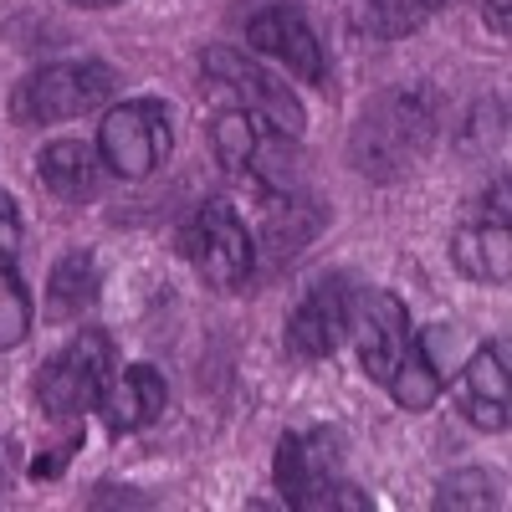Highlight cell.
I'll list each match as a JSON object with an SVG mask.
<instances>
[{
  "instance_id": "1",
  "label": "cell",
  "mask_w": 512,
  "mask_h": 512,
  "mask_svg": "<svg viewBox=\"0 0 512 512\" xmlns=\"http://www.w3.org/2000/svg\"><path fill=\"white\" fill-rule=\"evenodd\" d=\"M441 134V93L425 82L379 93L349 134V164L364 180H400L431 154Z\"/></svg>"
},
{
  "instance_id": "2",
  "label": "cell",
  "mask_w": 512,
  "mask_h": 512,
  "mask_svg": "<svg viewBox=\"0 0 512 512\" xmlns=\"http://www.w3.org/2000/svg\"><path fill=\"white\" fill-rule=\"evenodd\" d=\"M272 477L282 487V502L297 512H364V507H374L369 492H359L344 477V441L333 431H287L277 441Z\"/></svg>"
},
{
  "instance_id": "3",
  "label": "cell",
  "mask_w": 512,
  "mask_h": 512,
  "mask_svg": "<svg viewBox=\"0 0 512 512\" xmlns=\"http://www.w3.org/2000/svg\"><path fill=\"white\" fill-rule=\"evenodd\" d=\"M113 384V344L108 333L98 328H82L77 338H67V344L47 359V369H41L36 379V400L47 415L57 420H72V415H88L103 405Z\"/></svg>"
},
{
  "instance_id": "4",
  "label": "cell",
  "mask_w": 512,
  "mask_h": 512,
  "mask_svg": "<svg viewBox=\"0 0 512 512\" xmlns=\"http://www.w3.org/2000/svg\"><path fill=\"white\" fill-rule=\"evenodd\" d=\"M118 93V77L108 62H52L16 82L11 118L16 123H62L77 113H93Z\"/></svg>"
},
{
  "instance_id": "5",
  "label": "cell",
  "mask_w": 512,
  "mask_h": 512,
  "mask_svg": "<svg viewBox=\"0 0 512 512\" xmlns=\"http://www.w3.org/2000/svg\"><path fill=\"white\" fill-rule=\"evenodd\" d=\"M169 113L159 98H128L103 113L98 123V154L118 180H149L169 159Z\"/></svg>"
},
{
  "instance_id": "6",
  "label": "cell",
  "mask_w": 512,
  "mask_h": 512,
  "mask_svg": "<svg viewBox=\"0 0 512 512\" xmlns=\"http://www.w3.org/2000/svg\"><path fill=\"white\" fill-rule=\"evenodd\" d=\"M180 251L210 287H241L256 267V241L226 200H205L180 226Z\"/></svg>"
},
{
  "instance_id": "7",
  "label": "cell",
  "mask_w": 512,
  "mask_h": 512,
  "mask_svg": "<svg viewBox=\"0 0 512 512\" xmlns=\"http://www.w3.org/2000/svg\"><path fill=\"white\" fill-rule=\"evenodd\" d=\"M200 72L216 82L221 93H231L241 113L262 118L267 128H277V134H287V139H303V123H308V118H303V103L292 98V88H287L282 77L262 72L256 62H246V57L231 52V47H210V52L200 57Z\"/></svg>"
},
{
  "instance_id": "8",
  "label": "cell",
  "mask_w": 512,
  "mask_h": 512,
  "mask_svg": "<svg viewBox=\"0 0 512 512\" xmlns=\"http://www.w3.org/2000/svg\"><path fill=\"white\" fill-rule=\"evenodd\" d=\"M354 297L359 292L349 287V277H318L303 292V303L287 313V354L308 364L338 354V344L354 328Z\"/></svg>"
},
{
  "instance_id": "9",
  "label": "cell",
  "mask_w": 512,
  "mask_h": 512,
  "mask_svg": "<svg viewBox=\"0 0 512 512\" xmlns=\"http://www.w3.org/2000/svg\"><path fill=\"white\" fill-rule=\"evenodd\" d=\"M349 333L359 338V364H364V374L384 384V379L395 374L400 354L410 349V308L400 303L395 292L369 287V292L354 297V328H349Z\"/></svg>"
},
{
  "instance_id": "10",
  "label": "cell",
  "mask_w": 512,
  "mask_h": 512,
  "mask_svg": "<svg viewBox=\"0 0 512 512\" xmlns=\"http://www.w3.org/2000/svg\"><path fill=\"white\" fill-rule=\"evenodd\" d=\"M246 47H256L262 57L282 62L297 82H323V77H328L318 31L297 16V11H287V6H267L262 16H251V21H246Z\"/></svg>"
},
{
  "instance_id": "11",
  "label": "cell",
  "mask_w": 512,
  "mask_h": 512,
  "mask_svg": "<svg viewBox=\"0 0 512 512\" xmlns=\"http://www.w3.org/2000/svg\"><path fill=\"white\" fill-rule=\"evenodd\" d=\"M461 415L477 431H507V338L482 344L461 369Z\"/></svg>"
},
{
  "instance_id": "12",
  "label": "cell",
  "mask_w": 512,
  "mask_h": 512,
  "mask_svg": "<svg viewBox=\"0 0 512 512\" xmlns=\"http://www.w3.org/2000/svg\"><path fill=\"white\" fill-rule=\"evenodd\" d=\"M169 405V384L154 364H128L103 395V415H108V431L113 436H128V431H144L154 425Z\"/></svg>"
},
{
  "instance_id": "13",
  "label": "cell",
  "mask_w": 512,
  "mask_h": 512,
  "mask_svg": "<svg viewBox=\"0 0 512 512\" xmlns=\"http://www.w3.org/2000/svg\"><path fill=\"white\" fill-rule=\"evenodd\" d=\"M36 180L47 185L57 200H93L103 185V154L77 144V139H57L36 154Z\"/></svg>"
},
{
  "instance_id": "14",
  "label": "cell",
  "mask_w": 512,
  "mask_h": 512,
  "mask_svg": "<svg viewBox=\"0 0 512 512\" xmlns=\"http://www.w3.org/2000/svg\"><path fill=\"white\" fill-rule=\"evenodd\" d=\"M451 262L461 277H472L482 287H507L512 277V236L502 221H482V226H461L451 236Z\"/></svg>"
},
{
  "instance_id": "15",
  "label": "cell",
  "mask_w": 512,
  "mask_h": 512,
  "mask_svg": "<svg viewBox=\"0 0 512 512\" xmlns=\"http://www.w3.org/2000/svg\"><path fill=\"white\" fill-rule=\"evenodd\" d=\"M98 282L103 277H98V256L93 251L62 256V262L52 267V277H47V318L52 323H77L98 303Z\"/></svg>"
},
{
  "instance_id": "16",
  "label": "cell",
  "mask_w": 512,
  "mask_h": 512,
  "mask_svg": "<svg viewBox=\"0 0 512 512\" xmlns=\"http://www.w3.org/2000/svg\"><path fill=\"white\" fill-rule=\"evenodd\" d=\"M323 226V210L318 200H308L303 190H292V195H272V216H267V246L277 256H297Z\"/></svg>"
},
{
  "instance_id": "17",
  "label": "cell",
  "mask_w": 512,
  "mask_h": 512,
  "mask_svg": "<svg viewBox=\"0 0 512 512\" xmlns=\"http://www.w3.org/2000/svg\"><path fill=\"white\" fill-rule=\"evenodd\" d=\"M390 384V395H395V405L400 410H410V415H420V410H431L436 400H441V390H446V379H441V369L420 354V344L410 338V349L400 354V364H395V374L384 379Z\"/></svg>"
},
{
  "instance_id": "18",
  "label": "cell",
  "mask_w": 512,
  "mask_h": 512,
  "mask_svg": "<svg viewBox=\"0 0 512 512\" xmlns=\"http://www.w3.org/2000/svg\"><path fill=\"white\" fill-rule=\"evenodd\" d=\"M210 139H216L221 164L231 169V175L246 180L256 149H262V139H267V123H262V118H251V113H241V108H226L216 123H210Z\"/></svg>"
},
{
  "instance_id": "19",
  "label": "cell",
  "mask_w": 512,
  "mask_h": 512,
  "mask_svg": "<svg viewBox=\"0 0 512 512\" xmlns=\"http://www.w3.org/2000/svg\"><path fill=\"white\" fill-rule=\"evenodd\" d=\"M446 6V0H369L364 6V21L374 36H405L415 31L425 16H436Z\"/></svg>"
},
{
  "instance_id": "20",
  "label": "cell",
  "mask_w": 512,
  "mask_h": 512,
  "mask_svg": "<svg viewBox=\"0 0 512 512\" xmlns=\"http://www.w3.org/2000/svg\"><path fill=\"white\" fill-rule=\"evenodd\" d=\"M26 333H31V297H26L21 277L6 262V267H0V354L16 349Z\"/></svg>"
},
{
  "instance_id": "21",
  "label": "cell",
  "mask_w": 512,
  "mask_h": 512,
  "mask_svg": "<svg viewBox=\"0 0 512 512\" xmlns=\"http://www.w3.org/2000/svg\"><path fill=\"white\" fill-rule=\"evenodd\" d=\"M502 134H507L502 98H477V108L466 113V128H461V149L466 154H492V144H502Z\"/></svg>"
},
{
  "instance_id": "22",
  "label": "cell",
  "mask_w": 512,
  "mask_h": 512,
  "mask_svg": "<svg viewBox=\"0 0 512 512\" xmlns=\"http://www.w3.org/2000/svg\"><path fill=\"white\" fill-rule=\"evenodd\" d=\"M436 507H502V492L487 472H451L436 492Z\"/></svg>"
},
{
  "instance_id": "23",
  "label": "cell",
  "mask_w": 512,
  "mask_h": 512,
  "mask_svg": "<svg viewBox=\"0 0 512 512\" xmlns=\"http://www.w3.org/2000/svg\"><path fill=\"white\" fill-rule=\"evenodd\" d=\"M16 246H21V216H16V200L0 190V267L16 256Z\"/></svg>"
},
{
  "instance_id": "24",
  "label": "cell",
  "mask_w": 512,
  "mask_h": 512,
  "mask_svg": "<svg viewBox=\"0 0 512 512\" xmlns=\"http://www.w3.org/2000/svg\"><path fill=\"white\" fill-rule=\"evenodd\" d=\"M482 16H487V26H492L497 36H507V26H512V16H507V0H482Z\"/></svg>"
},
{
  "instance_id": "25",
  "label": "cell",
  "mask_w": 512,
  "mask_h": 512,
  "mask_svg": "<svg viewBox=\"0 0 512 512\" xmlns=\"http://www.w3.org/2000/svg\"><path fill=\"white\" fill-rule=\"evenodd\" d=\"M108 502H128V507H144V497H134V492H118V487H98V497H93V507H108Z\"/></svg>"
},
{
  "instance_id": "26",
  "label": "cell",
  "mask_w": 512,
  "mask_h": 512,
  "mask_svg": "<svg viewBox=\"0 0 512 512\" xmlns=\"http://www.w3.org/2000/svg\"><path fill=\"white\" fill-rule=\"evenodd\" d=\"M72 6H82V11H108V6H118V0H72Z\"/></svg>"
},
{
  "instance_id": "27",
  "label": "cell",
  "mask_w": 512,
  "mask_h": 512,
  "mask_svg": "<svg viewBox=\"0 0 512 512\" xmlns=\"http://www.w3.org/2000/svg\"><path fill=\"white\" fill-rule=\"evenodd\" d=\"M0 492H6V456H0Z\"/></svg>"
}]
</instances>
